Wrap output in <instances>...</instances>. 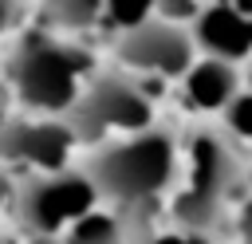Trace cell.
Returning <instances> with one entry per match:
<instances>
[{
  "label": "cell",
  "mask_w": 252,
  "mask_h": 244,
  "mask_svg": "<svg viewBox=\"0 0 252 244\" xmlns=\"http://www.w3.org/2000/svg\"><path fill=\"white\" fill-rule=\"evenodd\" d=\"M177 169H181V146L161 126H146L138 134L91 146V157L83 161V173L94 185L98 205L126 216L138 240L150 232V216L161 193L173 185Z\"/></svg>",
  "instance_id": "obj_1"
},
{
  "label": "cell",
  "mask_w": 252,
  "mask_h": 244,
  "mask_svg": "<svg viewBox=\"0 0 252 244\" xmlns=\"http://www.w3.org/2000/svg\"><path fill=\"white\" fill-rule=\"evenodd\" d=\"M224 4H228L232 12H240V16H248V20H252V0H224Z\"/></svg>",
  "instance_id": "obj_17"
},
{
  "label": "cell",
  "mask_w": 252,
  "mask_h": 244,
  "mask_svg": "<svg viewBox=\"0 0 252 244\" xmlns=\"http://www.w3.org/2000/svg\"><path fill=\"white\" fill-rule=\"evenodd\" d=\"M244 91H252V63H248V71H244V83H240Z\"/></svg>",
  "instance_id": "obj_18"
},
{
  "label": "cell",
  "mask_w": 252,
  "mask_h": 244,
  "mask_svg": "<svg viewBox=\"0 0 252 244\" xmlns=\"http://www.w3.org/2000/svg\"><path fill=\"white\" fill-rule=\"evenodd\" d=\"M181 83H185V102H193L201 114H220L240 91V71H236V63L201 55L189 63Z\"/></svg>",
  "instance_id": "obj_8"
},
{
  "label": "cell",
  "mask_w": 252,
  "mask_h": 244,
  "mask_svg": "<svg viewBox=\"0 0 252 244\" xmlns=\"http://www.w3.org/2000/svg\"><path fill=\"white\" fill-rule=\"evenodd\" d=\"M185 28L193 35V47L213 55V59L236 63V59L252 55V20L232 12L224 0H209Z\"/></svg>",
  "instance_id": "obj_7"
},
{
  "label": "cell",
  "mask_w": 252,
  "mask_h": 244,
  "mask_svg": "<svg viewBox=\"0 0 252 244\" xmlns=\"http://www.w3.org/2000/svg\"><path fill=\"white\" fill-rule=\"evenodd\" d=\"M248 193H252V169H248Z\"/></svg>",
  "instance_id": "obj_19"
},
{
  "label": "cell",
  "mask_w": 252,
  "mask_h": 244,
  "mask_svg": "<svg viewBox=\"0 0 252 244\" xmlns=\"http://www.w3.org/2000/svg\"><path fill=\"white\" fill-rule=\"evenodd\" d=\"M94 185L87 181L83 165H63V169H39L16 177V201L12 216L20 232H51L59 236L75 216L94 209Z\"/></svg>",
  "instance_id": "obj_5"
},
{
  "label": "cell",
  "mask_w": 252,
  "mask_h": 244,
  "mask_svg": "<svg viewBox=\"0 0 252 244\" xmlns=\"http://www.w3.org/2000/svg\"><path fill=\"white\" fill-rule=\"evenodd\" d=\"M150 16H154V0H102V20H110L118 31H126Z\"/></svg>",
  "instance_id": "obj_11"
},
{
  "label": "cell",
  "mask_w": 252,
  "mask_h": 244,
  "mask_svg": "<svg viewBox=\"0 0 252 244\" xmlns=\"http://www.w3.org/2000/svg\"><path fill=\"white\" fill-rule=\"evenodd\" d=\"M138 244H217V236H205V232H185V228H150Z\"/></svg>",
  "instance_id": "obj_13"
},
{
  "label": "cell",
  "mask_w": 252,
  "mask_h": 244,
  "mask_svg": "<svg viewBox=\"0 0 252 244\" xmlns=\"http://www.w3.org/2000/svg\"><path fill=\"white\" fill-rule=\"evenodd\" d=\"M185 161V185L169 205V224L185 232L217 236L228 216V197L240 185L236 153L217 130H197L189 146L181 150Z\"/></svg>",
  "instance_id": "obj_3"
},
{
  "label": "cell",
  "mask_w": 252,
  "mask_h": 244,
  "mask_svg": "<svg viewBox=\"0 0 252 244\" xmlns=\"http://www.w3.org/2000/svg\"><path fill=\"white\" fill-rule=\"evenodd\" d=\"M102 24V0H43V31L83 35Z\"/></svg>",
  "instance_id": "obj_10"
},
{
  "label": "cell",
  "mask_w": 252,
  "mask_h": 244,
  "mask_svg": "<svg viewBox=\"0 0 252 244\" xmlns=\"http://www.w3.org/2000/svg\"><path fill=\"white\" fill-rule=\"evenodd\" d=\"M20 8H24V0H0V39L20 24Z\"/></svg>",
  "instance_id": "obj_15"
},
{
  "label": "cell",
  "mask_w": 252,
  "mask_h": 244,
  "mask_svg": "<svg viewBox=\"0 0 252 244\" xmlns=\"http://www.w3.org/2000/svg\"><path fill=\"white\" fill-rule=\"evenodd\" d=\"M59 244H138V236L126 216L106 205H94L59 232Z\"/></svg>",
  "instance_id": "obj_9"
},
{
  "label": "cell",
  "mask_w": 252,
  "mask_h": 244,
  "mask_svg": "<svg viewBox=\"0 0 252 244\" xmlns=\"http://www.w3.org/2000/svg\"><path fill=\"white\" fill-rule=\"evenodd\" d=\"M0 67L16 106L28 114H67L83 83L94 75V59L67 35L51 31L24 35Z\"/></svg>",
  "instance_id": "obj_2"
},
{
  "label": "cell",
  "mask_w": 252,
  "mask_h": 244,
  "mask_svg": "<svg viewBox=\"0 0 252 244\" xmlns=\"http://www.w3.org/2000/svg\"><path fill=\"white\" fill-rule=\"evenodd\" d=\"M114 59H118V71H126V75L181 79L189 71V63L197 59V47H193V35L185 24H169V20L150 16V20L118 31Z\"/></svg>",
  "instance_id": "obj_6"
},
{
  "label": "cell",
  "mask_w": 252,
  "mask_h": 244,
  "mask_svg": "<svg viewBox=\"0 0 252 244\" xmlns=\"http://www.w3.org/2000/svg\"><path fill=\"white\" fill-rule=\"evenodd\" d=\"M232 224H236V232H240V244H252V193H248V197L236 205Z\"/></svg>",
  "instance_id": "obj_14"
},
{
  "label": "cell",
  "mask_w": 252,
  "mask_h": 244,
  "mask_svg": "<svg viewBox=\"0 0 252 244\" xmlns=\"http://www.w3.org/2000/svg\"><path fill=\"white\" fill-rule=\"evenodd\" d=\"M63 118L79 146H102L110 138L138 134V130L154 126V98L142 91L138 75L94 71Z\"/></svg>",
  "instance_id": "obj_4"
},
{
  "label": "cell",
  "mask_w": 252,
  "mask_h": 244,
  "mask_svg": "<svg viewBox=\"0 0 252 244\" xmlns=\"http://www.w3.org/2000/svg\"><path fill=\"white\" fill-rule=\"evenodd\" d=\"M8 244H59V236H51V232H20Z\"/></svg>",
  "instance_id": "obj_16"
},
{
  "label": "cell",
  "mask_w": 252,
  "mask_h": 244,
  "mask_svg": "<svg viewBox=\"0 0 252 244\" xmlns=\"http://www.w3.org/2000/svg\"><path fill=\"white\" fill-rule=\"evenodd\" d=\"M0 244H8V240H0Z\"/></svg>",
  "instance_id": "obj_20"
},
{
  "label": "cell",
  "mask_w": 252,
  "mask_h": 244,
  "mask_svg": "<svg viewBox=\"0 0 252 244\" xmlns=\"http://www.w3.org/2000/svg\"><path fill=\"white\" fill-rule=\"evenodd\" d=\"M209 0H154V16L169 20V24H189Z\"/></svg>",
  "instance_id": "obj_12"
}]
</instances>
